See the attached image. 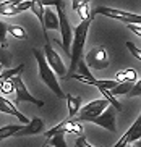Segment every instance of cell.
I'll return each instance as SVG.
<instances>
[{
    "label": "cell",
    "mask_w": 141,
    "mask_h": 147,
    "mask_svg": "<svg viewBox=\"0 0 141 147\" xmlns=\"http://www.w3.org/2000/svg\"><path fill=\"white\" fill-rule=\"evenodd\" d=\"M93 20H84L75 28L73 31V39L72 45H70V66L67 68V78H70L75 71H76V65L80 63V60H83V49H84V42L88 37V29L91 26Z\"/></svg>",
    "instance_id": "6da1fadb"
},
{
    "label": "cell",
    "mask_w": 141,
    "mask_h": 147,
    "mask_svg": "<svg viewBox=\"0 0 141 147\" xmlns=\"http://www.w3.org/2000/svg\"><path fill=\"white\" fill-rule=\"evenodd\" d=\"M33 55H34L36 61H37L39 76H41V79L46 82V86L49 87V89H50L59 99H65V92L62 91V87H60V84H59V81H57V76L54 74V71L49 68V65H47V61H46V58H44L42 52H41L39 49L34 47L33 49Z\"/></svg>",
    "instance_id": "7a4b0ae2"
},
{
    "label": "cell",
    "mask_w": 141,
    "mask_h": 147,
    "mask_svg": "<svg viewBox=\"0 0 141 147\" xmlns=\"http://www.w3.org/2000/svg\"><path fill=\"white\" fill-rule=\"evenodd\" d=\"M57 7V18H59V29H60V34H62V47H63L65 53L70 57V45H72V39H73V31H72V26L68 23V18H67V13L65 10L62 8L63 3L62 2H55Z\"/></svg>",
    "instance_id": "3957f363"
},
{
    "label": "cell",
    "mask_w": 141,
    "mask_h": 147,
    "mask_svg": "<svg viewBox=\"0 0 141 147\" xmlns=\"http://www.w3.org/2000/svg\"><path fill=\"white\" fill-rule=\"evenodd\" d=\"M96 15H104L107 18H114V20H119V21H125V23H135V24H140L141 23V16L138 13H128V11H123V10H117V8H109V7H97L94 8L93 15H91V20H93Z\"/></svg>",
    "instance_id": "277c9868"
},
{
    "label": "cell",
    "mask_w": 141,
    "mask_h": 147,
    "mask_svg": "<svg viewBox=\"0 0 141 147\" xmlns=\"http://www.w3.org/2000/svg\"><path fill=\"white\" fill-rule=\"evenodd\" d=\"M42 55H44V58H46L49 68L54 71L55 76H59V78H67V66L63 65V60L60 58L59 53L50 47V44H46V45H44Z\"/></svg>",
    "instance_id": "5b68a950"
},
{
    "label": "cell",
    "mask_w": 141,
    "mask_h": 147,
    "mask_svg": "<svg viewBox=\"0 0 141 147\" xmlns=\"http://www.w3.org/2000/svg\"><path fill=\"white\" fill-rule=\"evenodd\" d=\"M107 107H109V104H107L104 99L93 100V102H89V104H86L83 108H80V112L76 113V121L80 123V121H89V120H93V118L99 117V115H101Z\"/></svg>",
    "instance_id": "8992f818"
},
{
    "label": "cell",
    "mask_w": 141,
    "mask_h": 147,
    "mask_svg": "<svg viewBox=\"0 0 141 147\" xmlns=\"http://www.w3.org/2000/svg\"><path fill=\"white\" fill-rule=\"evenodd\" d=\"M84 63L88 65V68H94V69H106L109 66V53L104 47H94L93 50L86 53V57L83 58Z\"/></svg>",
    "instance_id": "52a82bcc"
},
{
    "label": "cell",
    "mask_w": 141,
    "mask_h": 147,
    "mask_svg": "<svg viewBox=\"0 0 141 147\" xmlns=\"http://www.w3.org/2000/svg\"><path fill=\"white\" fill-rule=\"evenodd\" d=\"M12 82H13V89L16 92V95H15V102H16V104L18 102H29V104H34V105H37V107H42L44 105L42 100L36 99V97H33V95L29 94V91L26 89L25 82H23V79H21V74H20V76H15V78L12 79Z\"/></svg>",
    "instance_id": "ba28073f"
},
{
    "label": "cell",
    "mask_w": 141,
    "mask_h": 147,
    "mask_svg": "<svg viewBox=\"0 0 141 147\" xmlns=\"http://www.w3.org/2000/svg\"><path fill=\"white\" fill-rule=\"evenodd\" d=\"M91 123H94V125L101 126V128H104V129L110 131V133H117V126H115V108L114 107H109L104 110L99 117L93 118V120H89Z\"/></svg>",
    "instance_id": "9c48e42d"
},
{
    "label": "cell",
    "mask_w": 141,
    "mask_h": 147,
    "mask_svg": "<svg viewBox=\"0 0 141 147\" xmlns=\"http://www.w3.org/2000/svg\"><path fill=\"white\" fill-rule=\"evenodd\" d=\"M140 138H141V118L138 117L136 121L130 126V129H127V133L112 147H128V144L135 142V141H140Z\"/></svg>",
    "instance_id": "30bf717a"
},
{
    "label": "cell",
    "mask_w": 141,
    "mask_h": 147,
    "mask_svg": "<svg viewBox=\"0 0 141 147\" xmlns=\"http://www.w3.org/2000/svg\"><path fill=\"white\" fill-rule=\"evenodd\" d=\"M44 131V121L41 118H33L29 120L28 125H25L21 129L18 131L13 138H23V136H33V134H39Z\"/></svg>",
    "instance_id": "8fae6325"
},
{
    "label": "cell",
    "mask_w": 141,
    "mask_h": 147,
    "mask_svg": "<svg viewBox=\"0 0 141 147\" xmlns=\"http://www.w3.org/2000/svg\"><path fill=\"white\" fill-rule=\"evenodd\" d=\"M0 112L7 113V115H13L15 118H18V120H20V123H25V125H28V123H29V120L26 118V115L20 113L16 110V107H15L10 100H7L5 97H2V95H0Z\"/></svg>",
    "instance_id": "7c38bea8"
},
{
    "label": "cell",
    "mask_w": 141,
    "mask_h": 147,
    "mask_svg": "<svg viewBox=\"0 0 141 147\" xmlns=\"http://www.w3.org/2000/svg\"><path fill=\"white\" fill-rule=\"evenodd\" d=\"M55 31L59 29V18L57 15L52 11L50 8H44V16H42V32H44V37L47 39L46 32L47 31Z\"/></svg>",
    "instance_id": "4fadbf2b"
},
{
    "label": "cell",
    "mask_w": 141,
    "mask_h": 147,
    "mask_svg": "<svg viewBox=\"0 0 141 147\" xmlns=\"http://www.w3.org/2000/svg\"><path fill=\"white\" fill-rule=\"evenodd\" d=\"M75 123H76V120H73V118H70V120H63L62 123H59L55 128H52V129H49L47 133H44V136H46V138H52V136H55V134L70 133Z\"/></svg>",
    "instance_id": "5bb4252c"
},
{
    "label": "cell",
    "mask_w": 141,
    "mask_h": 147,
    "mask_svg": "<svg viewBox=\"0 0 141 147\" xmlns=\"http://www.w3.org/2000/svg\"><path fill=\"white\" fill-rule=\"evenodd\" d=\"M72 7H73L75 11H78V15H80V18H81V21L89 20V18H91L89 8H88V2H86V0H73Z\"/></svg>",
    "instance_id": "9a60e30c"
},
{
    "label": "cell",
    "mask_w": 141,
    "mask_h": 147,
    "mask_svg": "<svg viewBox=\"0 0 141 147\" xmlns=\"http://www.w3.org/2000/svg\"><path fill=\"white\" fill-rule=\"evenodd\" d=\"M65 99H67V104H68L70 118L76 117V113L80 112V108H81V97H75V95H72V94H67Z\"/></svg>",
    "instance_id": "2e32d148"
},
{
    "label": "cell",
    "mask_w": 141,
    "mask_h": 147,
    "mask_svg": "<svg viewBox=\"0 0 141 147\" xmlns=\"http://www.w3.org/2000/svg\"><path fill=\"white\" fill-rule=\"evenodd\" d=\"M20 10H18V0H8V2H2L0 3V15H5V16H13V15H18Z\"/></svg>",
    "instance_id": "e0dca14e"
},
{
    "label": "cell",
    "mask_w": 141,
    "mask_h": 147,
    "mask_svg": "<svg viewBox=\"0 0 141 147\" xmlns=\"http://www.w3.org/2000/svg\"><path fill=\"white\" fill-rule=\"evenodd\" d=\"M117 82H136L138 81V73L133 68L123 69V71H119L115 76Z\"/></svg>",
    "instance_id": "ac0fdd59"
},
{
    "label": "cell",
    "mask_w": 141,
    "mask_h": 147,
    "mask_svg": "<svg viewBox=\"0 0 141 147\" xmlns=\"http://www.w3.org/2000/svg\"><path fill=\"white\" fill-rule=\"evenodd\" d=\"M23 69H25V65H18L16 68H7L5 71L0 73V84H3L5 81L13 79L15 76H20L23 73Z\"/></svg>",
    "instance_id": "d6986e66"
},
{
    "label": "cell",
    "mask_w": 141,
    "mask_h": 147,
    "mask_svg": "<svg viewBox=\"0 0 141 147\" xmlns=\"http://www.w3.org/2000/svg\"><path fill=\"white\" fill-rule=\"evenodd\" d=\"M23 126H25V125H7V126H3V128H0V141H2V139H7V138L15 136V134L21 129Z\"/></svg>",
    "instance_id": "ffe728a7"
},
{
    "label": "cell",
    "mask_w": 141,
    "mask_h": 147,
    "mask_svg": "<svg viewBox=\"0 0 141 147\" xmlns=\"http://www.w3.org/2000/svg\"><path fill=\"white\" fill-rule=\"evenodd\" d=\"M73 74H78V76L86 78V79H94L93 73H91V69L88 68V65L84 63V60H80V63L76 65V71H75Z\"/></svg>",
    "instance_id": "44dd1931"
},
{
    "label": "cell",
    "mask_w": 141,
    "mask_h": 147,
    "mask_svg": "<svg viewBox=\"0 0 141 147\" xmlns=\"http://www.w3.org/2000/svg\"><path fill=\"white\" fill-rule=\"evenodd\" d=\"M133 87V82H119V86L114 87L110 92V95L114 97V95H127L130 92V89Z\"/></svg>",
    "instance_id": "7402d4cb"
},
{
    "label": "cell",
    "mask_w": 141,
    "mask_h": 147,
    "mask_svg": "<svg viewBox=\"0 0 141 147\" xmlns=\"http://www.w3.org/2000/svg\"><path fill=\"white\" fill-rule=\"evenodd\" d=\"M12 34L13 37H16V39H28V34H26V31L23 29L21 26H16V24H12V26H7V34Z\"/></svg>",
    "instance_id": "603a6c76"
},
{
    "label": "cell",
    "mask_w": 141,
    "mask_h": 147,
    "mask_svg": "<svg viewBox=\"0 0 141 147\" xmlns=\"http://www.w3.org/2000/svg\"><path fill=\"white\" fill-rule=\"evenodd\" d=\"M29 10L39 18V23H41V26H42V16H44V5H42V2H33L31 7H29Z\"/></svg>",
    "instance_id": "cb8c5ba5"
},
{
    "label": "cell",
    "mask_w": 141,
    "mask_h": 147,
    "mask_svg": "<svg viewBox=\"0 0 141 147\" xmlns=\"http://www.w3.org/2000/svg\"><path fill=\"white\" fill-rule=\"evenodd\" d=\"M50 147H68L65 141V134H55L50 139Z\"/></svg>",
    "instance_id": "d4e9b609"
},
{
    "label": "cell",
    "mask_w": 141,
    "mask_h": 147,
    "mask_svg": "<svg viewBox=\"0 0 141 147\" xmlns=\"http://www.w3.org/2000/svg\"><path fill=\"white\" fill-rule=\"evenodd\" d=\"M0 45L2 49L7 47V24L3 21H0Z\"/></svg>",
    "instance_id": "484cf974"
},
{
    "label": "cell",
    "mask_w": 141,
    "mask_h": 147,
    "mask_svg": "<svg viewBox=\"0 0 141 147\" xmlns=\"http://www.w3.org/2000/svg\"><path fill=\"white\" fill-rule=\"evenodd\" d=\"M127 49H128L130 52L133 53V57H135L136 60H140V58H141V50H140V49H138L133 42H130V40H128V42H127Z\"/></svg>",
    "instance_id": "4316f807"
},
{
    "label": "cell",
    "mask_w": 141,
    "mask_h": 147,
    "mask_svg": "<svg viewBox=\"0 0 141 147\" xmlns=\"http://www.w3.org/2000/svg\"><path fill=\"white\" fill-rule=\"evenodd\" d=\"M10 63V55L7 53L5 49L0 47V66H8Z\"/></svg>",
    "instance_id": "83f0119b"
},
{
    "label": "cell",
    "mask_w": 141,
    "mask_h": 147,
    "mask_svg": "<svg viewBox=\"0 0 141 147\" xmlns=\"http://www.w3.org/2000/svg\"><path fill=\"white\" fill-rule=\"evenodd\" d=\"M140 92H141V81L138 79V81L133 84V87L130 89V92L127 95H130V97H138V95H140Z\"/></svg>",
    "instance_id": "f1b7e54d"
},
{
    "label": "cell",
    "mask_w": 141,
    "mask_h": 147,
    "mask_svg": "<svg viewBox=\"0 0 141 147\" xmlns=\"http://www.w3.org/2000/svg\"><path fill=\"white\" fill-rule=\"evenodd\" d=\"M0 91L3 92V94H10V92H13V82H12V79H10V81H5L3 84H0Z\"/></svg>",
    "instance_id": "f546056e"
},
{
    "label": "cell",
    "mask_w": 141,
    "mask_h": 147,
    "mask_svg": "<svg viewBox=\"0 0 141 147\" xmlns=\"http://www.w3.org/2000/svg\"><path fill=\"white\" fill-rule=\"evenodd\" d=\"M128 29H130V31H133V32H135V34H136L138 37H141V23H140V24L130 23V24H128Z\"/></svg>",
    "instance_id": "4dcf8cb0"
},
{
    "label": "cell",
    "mask_w": 141,
    "mask_h": 147,
    "mask_svg": "<svg viewBox=\"0 0 141 147\" xmlns=\"http://www.w3.org/2000/svg\"><path fill=\"white\" fill-rule=\"evenodd\" d=\"M76 147H94V146H91V144L88 142L83 136H80V138L76 139Z\"/></svg>",
    "instance_id": "1f68e13d"
},
{
    "label": "cell",
    "mask_w": 141,
    "mask_h": 147,
    "mask_svg": "<svg viewBox=\"0 0 141 147\" xmlns=\"http://www.w3.org/2000/svg\"><path fill=\"white\" fill-rule=\"evenodd\" d=\"M42 147H46V146H42Z\"/></svg>",
    "instance_id": "d6a6232c"
},
{
    "label": "cell",
    "mask_w": 141,
    "mask_h": 147,
    "mask_svg": "<svg viewBox=\"0 0 141 147\" xmlns=\"http://www.w3.org/2000/svg\"><path fill=\"white\" fill-rule=\"evenodd\" d=\"M0 68H2V66H0Z\"/></svg>",
    "instance_id": "836d02e7"
}]
</instances>
